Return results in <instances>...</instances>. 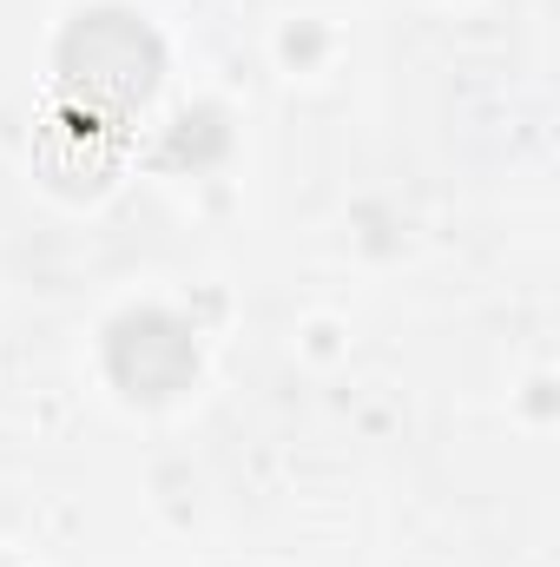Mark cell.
I'll return each mask as SVG.
<instances>
[{"instance_id":"1","label":"cell","mask_w":560,"mask_h":567,"mask_svg":"<svg viewBox=\"0 0 560 567\" xmlns=\"http://www.w3.org/2000/svg\"><path fill=\"white\" fill-rule=\"evenodd\" d=\"M158 33L120 13V7H100V13H80L73 33L60 40V73H66V93L93 113V120H120L133 113L152 80H158Z\"/></svg>"},{"instance_id":"2","label":"cell","mask_w":560,"mask_h":567,"mask_svg":"<svg viewBox=\"0 0 560 567\" xmlns=\"http://www.w3.org/2000/svg\"><path fill=\"white\" fill-rule=\"evenodd\" d=\"M106 363H113V377H120L133 396H172V390L191 383L198 350H191V330H185L178 317H165V310H133V317L113 323Z\"/></svg>"}]
</instances>
